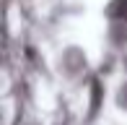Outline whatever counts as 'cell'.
Segmentation results:
<instances>
[{
    "instance_id": "obj_1",
    "label": "cell",
    "mask_w": 127,
    "mask_h": 125,
    "mask_svg": "<svg viewBox=\"0 0 127 125\" xmlns=\"http://www.w3.org/2000/svg\"><path fill=\"white\" fill-rule=\"evenodd\" d=\"M109 16L112 18H119V21H127V0H114L109 5Z\"/></svg>"
},
{
    "instance_id": "obj_2",
    "label": "cell",
    "mask_w": 127,
    "mask_h": 125,
    "mask_svg": "<svg viewBox=\"0 0 127 125\" xmlns=\"http://www.w3.org/2000/svg\"><path fill=\"white\" fill-rule=\"evenodd\" d=\"M122 104H127V89L122 91Z\"/></svg>"
}]
</instances>
